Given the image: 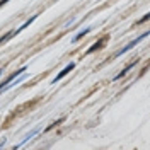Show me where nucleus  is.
<instances>
[{
	"label": "nucleus",
	"mask_w": 150,
	"mask_h": 150,
	"mask_svg": "<svg viewBox=\"0 0 150 150\" xmlns=\"http://www.w3.org/2000/svg\"><path fill=\"white\" fill-rule=\"evenodd\" d=\"M87 33H89V29H84V31H82V33H79V34H77V36L74 38V41H77V39H80V38L84 36V34H87Z\"/></svg>",
	"instance_id": "nucleus-4"
},
{
	"label": "nucleus",
	"mask_w": 150,
	"mask_h": 150,
	"mask_svg": "<svg viewBox=\"0 0 150 150\" xmlns=\"http://www.w3.org/2000/svg\"><path fill=\"white\" fill-rule=\"evenodd\" d=\"M143 38H147V33H145L143 36H140V38H138V39H135V41H131L130 45H128V46H125V48H123V50H121V51H118V53H116V56H121L123 53H125V51H128V50H131V48L135 46V45H138V41H142Z\"/></svg>",
	"instance_id": "nucleus-1"
},
{
	"label": "nucleus",
	"mask_w": 150,
	"mask_h": 150,
	"mask_svg": "<svg viewBox=\"0 0 150 150\" xmlns=\"http://www.w3.org/2000/svg\"><path fill=\"white\" fill-rule=\"evenodd\" d=\"M2 74H4V70H0V75H2Z\"/></svg>",
	"instance_id": "nucleus-6"
},
{
	"label": "nucleus",
	"mask_w": 150,
	"mask_h": 150,
	"mask_svg": "<svg viewBox=\"0 0 150 150\" xmlns=\"http://www.w3.org/2000/svg\"><path fill=\"white\" fill-rule=\"evenodd\" d=\"M74 67H75L74 63H70V65H67L65 68H63V70H62V72H60V74L56 75V79H55V80H53V84H55L56 80H60V79H63V77H65V75L68 74V72H70V70H74Z\"/></svg>",
	"instance_id": "nucleus-2"
},
{
	"label": "nucleus",
	"mask_w": 150,
	"mask_h": 150,
	"mask_svg": "<svg viewBox=\"0 0 150 150\" xmlns=\"http://www.w3.org/2000/svg\"><path fill=\"white\" fill-rule=\"evenodd\" d=\"M104 41H106V38H104V39H101V41H99L97 45H94L92 48H89V51H87V53H92V51H96L97 48H101V46H103V43H104Z\"/></svg>",
	"instance_id": "nucleus-3"
},
{
	"label": "nucleus",
	"mask_w": 150,
	"mask_h": 150,
	"mask_svg": "<svg viewBox=\"0 0 150 150\" xmlns=\"http://www.w3.org/2000/svg\"><path fill=\"white\" fill-rule=\"evenodd\" d=\"M7 2H9V0H0V7H2V5H5Z\"/></svg>",
	"instance_id": "nucleus-5"
}]
</instances>
